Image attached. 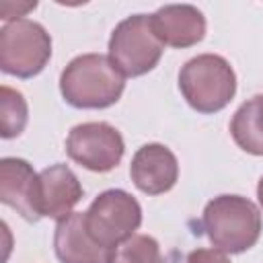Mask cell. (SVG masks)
Masks as SVG:
<instances>
[{"label":"cell","instance_id":"1","mask_svg":"<svg viewBox=\"0 0 263 263\" xmlns=\"http://www.w3.org/2000/svg\"><path fill=\"white\" fill-rule=\"evenodd\" d=\"M125 90V76L103 53H82L60 74V92L76 109H107Z\"/></svg>","mask_w":263,"mask_h":263},{"label":"cell","instance_id":"2","mask_svg":"<svg viewBox=\"0 0 263 263\" xmlns=\"http://www.w3.org/2000/svg\"><path fill=\"white\" fill-rule=\"evenodd\" d=\"M201 226L214 249L238 255L257 245L261 236V212L242 195H218L201 214Z\"/></svg>","mask_w":263,"mask_h":263},{"label":"cell","instance_id":"3","mask_svg":"<svg viewBox=\"0 0 263 263\" xmlns=\"http://www.w3.org/2000/svg\"><path fill=\"white\" fill-rule=\"evenodd\" d=\"M179 90L197 113L222 111L236 95V74L230 62L218 53H199L179 70Z\"/></svg>","mask_w":263,"mask_h":263},{"label":"cell","instance_id":"4","mask_svg":"<svg viewBox=\"0 0 263 263\" xmlns=\"http://www.w3.org/2000/svg\"><path fill=\"white\" fill-rule=\"evenodd\" d=\"M164 45L152 29L150 14L123 18L109 37V60L127 78H138L156 68Z\"/></svg>","mask_w":263,"mask_h":263},{"label":"cell","instance_id":"5","mask_svg":"<svg viewBox=\"0 0 263 263\" xmlns=\"http://www.w3.org/2000/svg\"><path fill=\"white\" fill-rule=\"evenodd\" d=\"M51 58V37L31 18L4 23L0 29V68L16 78L37 76Z\"/></svg>","mask_w":263,"mask_h":263},{"label":"cell","instance_id":"6","mask_svg":"<svg viewBox=\"0 0 263 263\" xmlns=\"http://www.w3.org/2000/svg\"><path fill=\"white\" fill-rule=\"evenodd\" d=\"M84 222L95 242L113 251L136 234L142 224V208L132 193L107 189L92 199L84 212Z\"/></svg>","mask_w":263,"mask_h":263},{"label":"cell","instance_id":"7","mask_svg":"<svg viewBox=\"0 0 263 263\" xmlns=\"http://www.w3.org/2000/svg\"><path fill=\"white\" fill-rule=\"evenodd\" d=\"M68 156L92 173L113 171L125 152L123 136L107 121H86L70 129L66 138Z\"/></svg>","mask_w":263,"mask_h":263},{"label":"cell","instance_id":"8","mask_svg":"<svg viewBox=\"0 0 263 263\" xmlns=\"http://www.w3.org/2000/svg\"><path fill=\"white\" fill-rule=\"evenodd\" d=\"M39 189V173L25 158L6 156L0 160V201L16 210L27 222L43 218Z\"/></svg>","mask_w":263,"mask_h":263},{"label":"cell","instance_id":"9","mask_svg":"<svg viewBox=\"0 0 263 263\" xmlns=\"http://www.w3.org/2000/svg\"><path fill=\"white\" fill-rule=\"evenodd\" d=\"M129 177L142 193L160 195L175 187L179 179V160L168 146L150 142L136 150L129 164Z\"/></svg>","mask_w":263,"mask_h":263},{"label":"cell","instance_id":"10","mask_svg":"<svg viewBox=\"0 0 263 263\" xmlns=\"http://www.w3.org/2000/svg\"><path fill=\"white\" fill-rule=\"evenodd\" d=\"M152 29L162 45L168 47H191L205 37V16L193 4H164L150 14Z\"/></svg>","mask_w":263,"mask_h":263},{"label":"cell","instance_id":"11","mask_svg":"<svg viewBox=\"0 0 263 263\" xmlns=\"http://www.w3.org/2000/svg\"><path fill=\"white\" fill-rule=\"evenodd\" d=\"M53 251L60 263H109L111 251L95 242L86 230L84 212H72L58 220Z\"/></svg>","mask_w":263,"mask_h":263},{"label":"cell","instance_id":"12","mask_svg":"<svg viewBox=\"0 0 263 263\" xmlns=\"http://www.w3.org/2000/svg\"><path fill=\"white\" fill-rule=\"evenodd\" d=\"M39 208L43 218L62 220L72 214L74 205L82 199L84 189L66 164H51L39 173Z\"/></svg>","mask_w":263,"mask_h":263},{"label":"cell","instance_id":"13","mask_svg":"<svg viewBox=\"0 0 263 263\" xmlns=\"http://www.w3.org/2000/svg\"><path fill=\"white\" fill-rule=\"evenodd\" d=\"M230 136L236 146L253 156H263V95L247 99L230 119Z\"/></svg>","mask_w":263,"mask_h":263},{"label":"cell","instance_id":"14","mask_svg":"<svg viewBox=\"0 0 263 263\" xmlns=\"http://www.w3.org/2000/svg\"><path fill=\"white\" fill-rule=\"evenodd\" d=\"M29 119V107L21 90L2 84L0 88V134L4 140L23 134Z\"/></svg>","mask_w":263,"mask_h":263},{"label":"cell","instance_id":"15","mask_svg":"<svg viewBox=\"0 0 263 263\" xmlns=\"http://www.w3.org/2000/svg\"><path fill=\"white\" fill-rule=\"evenodd\" d=\"M109 263H166V259L154 236L136 232L111 251Z\"/></svg>","mask_w":263,"mask_h":263},{"label":"cell","instance_id":"16","mask_svg":"<svg viewBox=\"0 0 263 263\" xmlns=\"http://www.w3.org/2000/svg\"><path fill=\"white\" fill-rule=\"evenodd\" d=\"M183 263H230V259L218 249H195L185 257Z\"/></svg>","mask_w":263,"mask_h":263},{"label":"cell","instance_id":"17","mask_svg":"<svg viewBox=\"0 0 263 263\" xmlns=\"http://www.w3.org/2000/svg\"><path fill=\"white\" fill-rule=\"evenodd\" d=\"M37 6V2H23V4H12V2H4L0 6V18L4 23L16 21V18H25V14L29 10H33Z\"/></svg>","mask_w":263,"mask_h":263},{"label":"cell","instance_id":"18","mask_svg":"<svg viewBox=\"0 0 263 263\" xmlns=\"http://www.w3.org/2000/svg\"><path fill=\"white\" fill-rule=\"evenodd\" d=\"M257 199H259V203H261V208H263V177H261L259 183H257Z\"/></svg>","mask_w":263,"mask_h":263}]
</instances>
